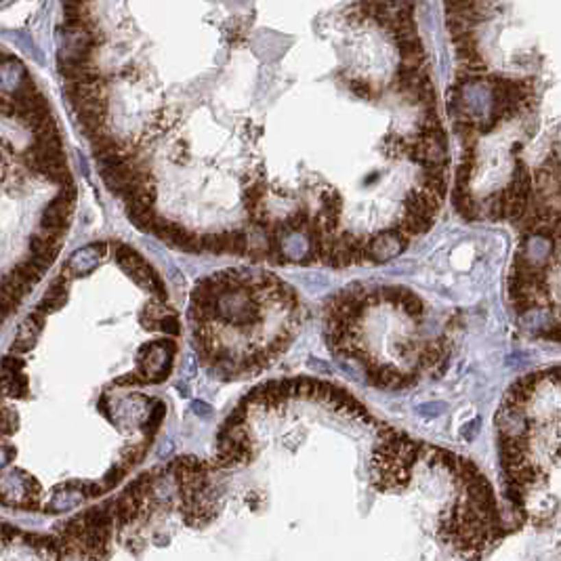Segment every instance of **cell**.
I'll list each match as a JSON object with an SVG mask.
<instances>
[{
    "label": "cell",
    "mask_w": 561,
    "mask_h": 561,
    "mask_svg": "<svg viewBox=\"0 0 561 561\" xmlns=\"http://www.w3.org/2000/svg\"><path fill=\"white\" fill-rule=\"evenodd\" d=\"M452 202H454V208L456 213L463 217L465 221H475L481 217L484 208H481V202H477L471 189L469 187H454L452 191Z\"/></svg>",
    "instance_id": "cell-7"
},
{
    "label": "cell",
    "mask_w": 561,
    "mask_h": 561,
    "mask_svg": "<svg viewBox=\"0 0 561 561\" xmlns=\"http://www.w3.org/2000/svg\"><path fill=\"white\" fill-rule=\"evenodd\" d=\"M17 307H19V301L13 299L11 294H7L3 288H0V311H3L5 315H11Z\"/></svg>",
    "instance_id": "cell-24"
},
{
    "label": "cell",
    "mask_w": 561,
    "mask_h": 561,
    "mask_svg": "<svg viewBox=\"0 0 561 561\" xmlns=\"http://www.w3.org/2000/svg\"><path fill=\"white\" fill-rule=\"evenodd\" d=\"M505 202H507V191L505 187L494 191L486 198L484 202V215L490 221H505Z\"/></svg>",
    "instance_id": "cell-10"
},
{
    "label": "cell",
    "mask_w": 561,
    "mask_h": 561,
    "mask_svg": "<svg viewBox=\"0 0 561 561\" xmlns=\"http://www.w3.org/2000/svg\"><path fill=\"white\" fill-rule=\"evenodd\" d=\"M25 366V361L21 357H15V355H7L3 359V370L5 372H11V374H19Z\"/></svg>",
    "instance_id": "cell-25"
},
{
    "label": "cell",
    "mask_w": 561,
    "mask_h": 561,
    "mask_svg": "<svg viewBox=\"0 0 561 561\" xmlns=\"http://www.w3.org/2000/svg\"><path fill=\"white\" fill-rule=\"evenodd\" d=\"M444 3H446L448 13H460V11L471 9L477 3V0H444Z\"/></svg>",
    "instance_id": "cell-26"
},
{
    "label": "cell",
    "mask_w": 561,
    "mask_h": 561,
    "mask_svg": "<svg viewBox=\"0 0 561 561\" xmlns=\"http://www.w3.org/2000/svg\"><path fill=\"white\" fill-rule=\"evenodd\" d=\"M438 130H444V122L438 116L435 110H425L418 118H416V133H438Z\"/></svg>",
    "instance_id": "cell-13"
},
{
    "label": "cell",
    "mask_w": 561,
    "mask_h": 561,
    "mask_svg": "<svg viewBox=\"0 0 561 561\" xmlns=\"http://www.w3.org/2000/svg\"><path fill=\"white\" fill-rule=\"evenodd\" d=\"M59 250H61V238H57V236L38 232L29 238V252H32L29 256L47 270L53 265V261L57 259Z\"/></svg>",
    "instance_id": "cell-5"
},
{
    "label": "cell",
    "mask_w": 561,
    "mask_h": 561,
    "mask_svg": "<svg viewBox=\"0 0 561 561\" xmlns=\"http://www.w3.org/2000/svg\"><path fill=\"white\" fill-rule=\"evenodd\" d=\"M5 318H7V315H5L3 311H0V326H3V322H5Z\"/></svg>",
    "instance_id": "cell-31"
},
{
    "label": "cell",
    "mask_w": 561,
    "mask_h": 561,
    "mask_svg": "<svg viewBox=\"0 0 561 561\" xmlns=\"http://www.w3.org/2000/svg\"><path fill=\"white\" fill-rule=\"evenodd\" d=\"M202 250L213 252V254H227V232L223 234H206L200 236Z\"/></svg>",
    "instance_id": "cell-19"
},
{
    "label": "cell",
    "mask_w": 561,
    "mask_h": 561,
    "mask_svg": "<svg viewBox=\"0 0 561 561\" xmlns=\"http://www.w3.org/2000/svg\"><path fill=\"white\" fill-rule=\"evenodd\" d=\"M347 86H349V91H351L355 97L364 99V102H372V99L379 97V88H377L372 82L364 80V78H353V80H349Z\"/></svg>",
    "instance_id": "cell-18"
},
{
    "label": "cell",
    "mask_w": 561,
    "mask_h": 561,
    "mask_svg": "<svg viewBox=\"0 0 561 561\" xmlns=\"http://www.w3.org/2000/svg\"><path fill=\"white\" fill-rule=\"evenodd\" d=\"M19 427V416L11 410L0 406V438H9L17 431Z\"/></svg>",
    "instance_id": "cell-20"
},
{
    "label": "cell",
    "mask_w": 561,
    "mask_h": 561,
    "mask_svg": "<svg viewBox=\"0 0 561 561\" xmlns=\"http://www.w3.org/2000/svg\"><path fill=\"white\" fill-rule=\"evenodd\" d=\"M193 410L198 416H204V418H211L213 416V410L208 404H202V402H193Z\"/></svg>",
    "instance_id": "cell-30"
},
{
    "label": "cell",
    "mask_w": 561,
    "mask_h": 561,
    "mask_svg": "<svg viewBox=\"0 0 561 561\" xmlns=\"http://www.w3.org/2000/svg\"><path fill=\"white\" fill-rule=\"evenodd\" d=\"M126 471H128V469H126V467H122L120 463H118V465H114V467H112V469H110V471H108L104 477H102V484H104L106 492H108V490H114V488H116V486L122 481V477L126 475Z\"/></svg>",
    "instance_id": "cell-21"
},
{
    "label": "cell",
    "mask_w": 561,
    "mask_h": 561,
    "mask_svg": "<svg viewBox=\"0 0 561 561\" xmlns=\"http://www.w3.org/2000/svg\"><path fill=\"white\" fill-rule=\"evenodd\" d=\"M65 303H68V278H65V276H59V278L53 282V286L47 290V294L40 299L38 309L45 311V313H51V311L61 309Z\"/></svg>",
    "instance_id": "cell-8"
},
{
    "label": "cell",
    "mask_w": 561,
    "mask_h": 561,
    "mask_svg": "<svg viewBox=\"0 0 561 561\" xmlns=\"http://www.w3.org/2000/svg\"><path fill=\"white\" fill-rule=\"evenodd\" d=\"M311 221V215L307 208H296L294 213H290L286 219H284V225L290 234H299V232H305L307 225Z\"/></svg>",
    "instance_id": "cell-16"
},
{
    "label": "cell",
    "mask_w": 561,
    "mask_h": 561,
    "mask_svg": "<svg viewBox=\"0 0 561 561\" xmlns=\"http://www.w3.org/2000/svg\"><path fill=\"white\" fill-rule=\"evenodd\" d=\"M150 442H152V438H145V440H143V442H139V444H130V446L122 448V452H120V460H118V463H120L122 467H126V469H130V467L139 465L141 460H143V456H145V452H147Z\"/></svg>",
    "instance_id": "cell-11"
},
{
    "label": "cell",
    "mask_w": 561,
    "mask_h": 561,
    "mask_svg": "<svg viewBox=\"0 0 561 561\" xmlns=\"http://www.w3.org/2000/svg\"><path fill=\"white\" fill-rule=\"evenodd\" d=\"M420 450L422 446L418 442H412L400 431H391V429L383 431L370 463L374 488H379L381 492L402 490L408 484L410 471Z\"/></svg>",
    "instance_id": "cell-1"
},
{
    "label": "cell",
    "mask_w": 561,
    "mask_h": 561,
    "mask_svg": "<svg viewBox=\"0 0 561 561\" xmlns=\"http://www.w3.org/2000/svg\"><path fill=\"white\" fill-rule=\"evenodd\" d=\"M114 256H116V263L124 270V274L130 280L137 282L141 288L154 292L158 301L167 303V296H169L167 294V286H164V282L160 280V276L147 265V261L135 248H130L124 242H116L114 244Z\"/></svg>",
    "instance_id": "cell-2"
},
{
    "label": "cell",
    "mask_w": 561,
    "mask_h": 561,
    "mask_svg": "<svg viewBox=\"0 0 561 561\" xmlns=\"http://www.w3.org/2000/svg\"><path fill=\"white\" fill-rule=\"evenodd\" d=\"M0 116H7V118H15L17 116V106L13 99L0 95Z\"/></svg>",
    "instance_id": "cell-27"
},
{
    "label": "cell",
    "mask_w": 561,
    "mask_h": 561,
    "mask_svg": "<svg viewBox=\"0 0 561 561\" xmlns=\"http://www.w3.org/2000/svg\"><path fill=\"white\" fill-rule=\"evenodd\" d=\"M477 433H479V418H475V420L467 422L463 429H460V435H463V440H467V442L475 440V435H477Z\"/></svg>",
    "instance_id": "cell-29"
},
{
    "label": "cell",
    "mask_w": 561,
    "mask_h": 561,
    "mask_svg": "<svg viewBox=\"0 0 561 561\" xmlns=\"http://www.w3.org/2000/svg\"><path fill=\"white\" fill-rule=\"evenodd\" d=\"M507 189L511 191V195H517L521 200L530 202L534 198V181H532V173L525 164L517 158L515 162V171L511 177V183L507 185Z\"/></svg>",
    "instance_id": "cell-6"
},
{
    "label": "cell",
    "mask_w": 561,
    "mask_h": 561,
    "mask_svg": "<svg viewBox=\"0 0 561 561\" xmlns=\"http://www.w3.org/2000/svg\"><path fill=\"white\" fill-rule=\"evenodd\" d=\"M408 318H420L422 313H425V303H422V299L420 296H416L412 290H408L406 288V292H404V296H402V301H400V305H398Z\"/></svg>",
    "instance_id": "cell-15"
},
{
    "label": "cell",
    "mask_w": 561,
    "mask_h": 561,
    "mask_svg": "<svg viewBox=\"0 0 561 561\" xmlns=\"http://www.w3.org/2000/svg\"><path fill=\"white\" fill-rule=\"evenodd\" d=\"M13 272H17V274H19V276H21V278H23L27 284L34 286V284H38V282L43 280V276L47 274V267H43L40 263H36L34 259L29 256V259L21 261L19 265H15V270H13Z\"/></svg>",
    "instance_id": "cell-12"
},
{
    "label": "cell",
    "mask_w": 561,
    "mask_h": 561,
    "mask_svg": "<svg viewBox=\"0 0 561 561\" xmlns=\"http://www.w3.org/2000/svg\"><path fill=\"white\" fill-rule=\"evenodd\" d=\"M158 330H162V333H167V335H171V337H177V335L181 333V324H179L175 311H171V313H167V315L162 318Z\"/></svg>",
    "instance_id": "cell-23"
},
{
    "label": "cell",
    "mask_w": 561,
    "mask_h": 561,
    "mask_svg": "<svg viewBox=\"0 0 561 561\" xmlns=\"http://www.w3.org/2000/svg\"><path fill=\"white\" fill-rule=\"evenodd\" d=\"M171 313V307H167L162 301H154V303H147L141 313H139V322L145 330H158L160 328V322L162 318Z\"/></svg>",
    "instance_id": "cell-9"
},
{
    "label": "cell",
    "mask_w": 561,
    "mask_h": 561,
    "mask_svg": "<svg viewBox=\"0 0 561 561\" xmlns=\"http://www.w3.org/2000/svg\"><path fill=\"white\" fill-rule=\"evenodd\" d=\"M408 238L402 236L398 229H383V232L366 238V261L372 263H385L391 261L393 256H398L400 252H404V248L408 246Z\"/></svg>",
    "instance_id": "cell-3"
},
{
    "label": "cell",
    "mask_w": 561,
    "mask_h": 561,
    "mask_svg": "<svg viewBox=\"0 0 561 561\" xmlns=\"http://www.w3.org/2000/svg\"><path fill=\"white\" fill-rule=\"evenodd\" d=\"M45 322H47V313L36 307L19 326V333H17V337L13 341L11 351L13 353H25L29 349H34V345L38 341V335L43 333V328H45Z\"/></svg>",
    "instance_id": "cell-4"
},
{
    "label": "cell",
    "mask_w": 561,
    "mask_h": 561,
    "mask_svg": "<svg viewBox=\"0 0 561 561\" xmlns=\"http://www.w3.org/2000/svg\"><path fill=\"white\" fill-rule=\"evenodd\" d=\"M164 414H167V406H164L162 402H158V400H154V410H150V414H147V420L143 422V433L147 435V438H154V433L158 431V427L162 425V420H164Z\"/></svg>",
    "instance_id": "cell-17"
},
{
    "label": "cell",
    "mask_w": 561,
    "mask_h": 561,
    "mask_svg": "<svg viewBox=\"0 0 561 561\" xmlns=\"http://www.w3.org/2000/svg\"><path fill=\"white\" fill-rule=\"evenodd\" d=\"M15 454H17V450L11 444H0V469L7 467Z\"/></svg>",
    "instance_id": "cell-28"
},
{
    "label": "cell",
    "mask_w": 561,
    "mask_h": 561,
    "mask_svg": "<svg viewBox=\"0 0 561 561\" xmlns=\"http://www.w3.org/2000/svg\"><path fill=\"white\" fill-rule=\"evenodd\" d=\"M446 412V404L444 402H429V404H420L416 406V414L420 418H438Z\"/></svg>",
    "instance_id": "cell-22"
},
{
    "label": "cell",
    "mask_w": 561,
    "mask_h": 561,
    "mask_svg": "<svg viewBox=\"0 0 561 561\" xmlns=\"http://www.w3.org/2000/svg\"><path fill=\"white\" fill-rule=\"evenodd\" d=\"M29 393V381L25 374H9V381H7V398H13V400H23L27 398Z\"/></svg>",
    "instance_id": "cell-14"
}]
</instances>
